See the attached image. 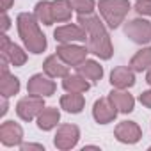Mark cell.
<instances>
[{
    "instance_id": "7a4b0ae2",
    "label": "cell",
    "mask_w": 151,
    "mask_h": 151,
    "mask_svg": "<svg viewBox=\"0 0 151 151\" xmlns=\"http://www.w3.org/2000/svg\"><path fill=\"white\" fill-rule=\"evenodd\" d=\"M18 34L30 53H43L46 50V36L39 30V22L30 13H20L16 18Z\"/></svg>"
},
{
    "instance_id": "f1b7e54d",
    "label": "cell",
    "mask_w": 151,
    "mask_h": 151,
    "mask_svg": "<svg viewBox=\"0 0 151 151\" xmlns=\"http://www.w3.org/2000/svg\"><path fill=\"white\" fill-rule=\"evenodd\" d=\"M23 151H29V149H39V151H45V146H41V144H22L20 146Z\"/></svg>"
},
{
    "instance_id": "4dcf8cb0",
    "label": "cell",
    "mask_w": 151,
    "mask_h": 151,
    "mask_svg": "<svg viewBox=\"0 0 151 151\" xmlns=\"http://www.w3.org/2000/svg\"><path fill=\"white\" fill-rule=\"evenodd\" d=\"M14 4V0H2V13H7Z\"/></svg>"
},
{
    "instance_id": "603a6c76",
    "label": "cell",
    "mask_w": 151,
    "mask_h": 151,
    "mask_svg": "<svg viewBox=\"0 0 151 151\" xmlns=\"http://www.w3.org/2000/svg\"><path fill=\"white\" fill-rule=\"evenodd\" d=\"M34 16L37 18L39 23H43L46 27L55 23L53 13H52V2H48V0H41V2H37L36 7H34Z\"/></svg>"
},
{
    "instance_id": "9a60e30c",
    "label": "cell",
    "mask_w": 151,
    "mask_h": 151,
    "mask_svg": "<svg viewBox=\"0 0 151 151\" xmlns=\"http://www.w3.org/2000/svg\"><path fill=\"white\" fill-rule=\"evenodd\" d=\"M109 100L121 114H130L135 109V98L124 89H114L109 94Z\"/></svg>"
},
{
    "instance_id": "7402d4cb",
    "label": "cell",
    "mask_w": 151,
    "mask_h": 151,
    "mask_svg": "<svg viewBox=\"0 0 151 151\" xmlns=\"http://www.w3.org/2000/svg\"><path fill=\"white\" fill-rule=\"evenodd\" d=\"M52 13H53V20L57 23H62V22L71 20L73 7L69 4V0H53L52 2Z\"/></svg>"
},
{
    "instance_id": "d6a6232c",
    "label": "cell",
    "mask_w": 151,
    "mask_h": 151,
    "mask_svg": "<svg viewBox=\"0 0 151 151\" xmlns=\"http://www.w3.org/2000/svg\"><path fill=\"white\" fill-rule=\"evenodd\" d=\"M149 149H151V147H149Z\"/></svg>"
},
{
    "instance_id": "5bb4252c",
    "label": "cell",
    "mask_w": 151,
    "mask_h": 151,
    "mask_svg": "<svg viewBox=\"0 0 151 151\" xmlns=\"http://www.w3.org/2000/svg\"><path fill=\"white\" fill-rule=\"evenodd\" d=\"M43 71H45V75H48L50 78H64L66 75H69V66L55 53V55H48L45 59Z\"/></svg>"
},
{
    "instance_id": "4fadbf2b",
    "label": "cell",
    "mask_w": 151,
    "mask_h": 151,
    "mask_svg": "<svg viewBox=\"0 0 151 151\" xmlns=\"http://www.w3.org/2000/svg\"><path fill=\"white\" fill-rule=\"evenodd\" d=\"M110 84L114 89H130L135 86V71L130 66H117L110 73Z\"/></svg>"
},
{
    "instance_id": "2e32d148",
    "label": "cell",
    "mask_w": 151,
    "mask_h": 151,
    "mask_svg": "<svg viewBox=\"0 0 151 151\" xmlns=\"http://www.w3.org/2000/svg\"><path fill=\"white\" fill-rule=\"evenodd\" d=\"M18 91H20V78L9 73V66H2V71H0V94L11 98L18 94Z\"/></svg>"
},
{
    "instance_id": "5b68a950",
    "label": "cell",
    "mask_w": 151,
    "mask_h": 151,
    "mask_svg": "<svg viewBox=\"0 0 151 151\" xmlns=\"http://www.w3.org/2000/svg\"><path fill=\"white\" fill-rule=\"evenodd\" d=\"M45 109V98L41 96H34V94H29L25 98H22L18 103H16V114L20 119L23 121H32L39 116V112Z\"/></svg>"
},
{
    "instance_id": "484cf974",
    "label": "cell",
    "mask_w": 151,
    "mask_h": 151,
    "mask_svg": "<svg viewBox=\"0 0 151 151\" xmlns=\"http://www.w3.org/2000/svg\"><path fill=\"white\" fill-rule=\"evenodd\" d=\"M135 11L140 16H151V0H137L135 2Z\"/></svg>"
},
{
    "instance_id": "cb8c5ba5",
    "label": "cell",
    "mask_w": 151,
    "mask_h": 151,
    "mask_svg": "<svg viewBox=\"0 0 151 151\" xmlns=\"http://www.w3.org/2000/svg\"><path fill=\"white\" fill-rule=\"evenodd\" d=\"M0 55L7 57L9 62H11L14 68H20V66H23V64L27 62V53H25L18 45H14V43H11V45L7 46V50L0 52Z\"/></svg>"
},
{
    "instance_id": "8992f818",
    "label": "cell",
    "mask_w": 151,
    "mask_h": 151,
    "mask_svg": "<svg viewBox=\"0 0 151 151\" xmlns=\"http://www.w3.org/2000/svg\"><path fill=\"white\" fill-rule=\"evenodd\" d=\"M124 34L137 45H147L151 41V22L135 18L124 23Z\"/></svg>"
},
{
    "instance_id": "8fae6325",
    "label": "cell",
    "mask_w": 151,
    "mask_h": 151,
    "mask_svg": "<svg viewBox=\"0 0 151 151\" xmlns=\"http://www.w3.org/2000/svg\"><path fill=\"white\" fill-rule=\"evenodd\" d=\"M114 135L123 144H137L142 137V130L135 121H123L116 126Z\"/></svg>"
},
{
    "instance_id": "d4e9b609",
    "label": "cell",
    "mask_w": 151,
    "mask_h": 151,
    "mask_svg": "<svg viewBox=\"0 0 151 151\" xmlns=\"http://www.w3.org/2000/svg\"><path fill=\"white\" fill-rule=\"evenodd\" d=\"M69 4L73 11H77L78 14H91L96 6L94 0H69Z\"/></svg>"
},
{
    "instance_id": "83f0119b",
    "label": "cell",
    "mask_w": 151,
    "mask_h": 151,
    "mask_svg": "<svg viewBox=\"0 0 151 151\" xmlns=\"http://www.w3.org/2000/svg\"><path fill=\"white\" fill-rule=\"evenodd\" d=\"M9 27H11V18L7 16V13H4L2 14V32H7Z\"/></svg>"
},
{
    "instance_id": "7c38bea8",
    "label": "cell",
    "mask_w": 151,
    "mask_h": 151,
    "mask_svg": "<svg viewBox=\"0 0 151 151\" xmlns=\"http://www.w3.org/2000/svg\"><path fill=\"white\" fill-rule=\"evenodd\" d=\"M117 109L110 103L109 98H100L94 101V107H93V117L98 124H109L116 119L117 116Z\"/></svg>"
},
{
    "instance_id": "30bf717a",
    "label": "cell",
    "mask_w": 151,
    "mask_h": 151,
    "mask_svg": "<svg viewBox=\"0 0 151 151\" xmlns=\"http://www.w3.org/2000/svg\"><path fill=\"white\" fill-rule=\"evenodd\" d=\"M23 140V128L14 121H4L0 124V142L7 147L22 146Z\"/></svg>"
},
{
    "instance_id": "4316f807",
    "label": "cell",
    "mask_w": 151,
    "mask_h": 151,
    "mask_svg": "<svg viewBox=\"0 0 151 151\" xmlns=\"http://www.w3.org/2000/svg\"><path fill=\"white\" fill-rule=\"evenodd\" d=\"M139 101H140L146 109H151V89H149V91H144V93L139 96Z\"/></svg>"
},
{
    "instance_id": "277c9868",
    "label": "cell",
    "mask_w": 151,
    "mask_h": 151,
    "mask_svg": "<svg viewBox=\"0 0 151 151\" xmlns=\"http://www.w3.org/2000/svg\"><path fill=\"white\" fill-rule=\"evenodd\" d=\"M55 53H57L68 66L77 68L78 64H82V62L87 59L89 50H87L86 46L75 45V43H60V45L57 46Z\"/></svg>"
},
{
    "instance_id": "44dd1931",
    "label": "cell",
    "mask_w": 151,
    "mask_h": 151,
    "mask_svg": "<svg viewBox=\"0 0 151 151\" xmlns=\"http://www.w3.org/2000/svg\"><path fill=\"white\" fill-rule=\"evenodd\" d=\"M130 68H132L135 73H140V71H144V69H149V68H151V46L140 48V50L130 59Z\"/></svg>"
},
{
    "instance_id": "52a82bcc",
    "label": "cell",
    "mask_w": 151,
    "mask_h": 151,
    "mask_svg": "<svg viewBox=\"0 0 151 151\" xmlns=\"http://www.w3.org/2000/svg\"><path fill=\"white\" fill-rule=\"evenodd\" d=\"M78 140H80V130L77 124H60L53 137V144L60 151L73 149L78 144Z\"/></svg>"
},
{
    "instance_id": "ba28073f",
    "label": "cell",
    "mask_w": 151,
    "mask_h": 151,
    "mask_svg": "<svg viewBox=\"0 0 151 151\" xmlns=\"http://www.w3.org/2000/svg\"><path fill=\"white\" fill-rule=\"evenodd\" d=\"M55 91H57V86H55V82L48 77V75L36 73V75H32V77L29 78V84H27V93L29 94L48 98V96L55 94Z\"/></svg>"
},
{
    "instance_id": "d6986e66",
    "label": "cell",
    "mask_w": 151,
    "mask_h": 151,
    "mask_svg": "<svg viewBox=\"0 0 151 151\" xmlns=\"http://www.w3.org/2000/svg\"><path fill=\"white\" fill-rule=\"evenodd\" d=\"M84 105H86V100L82 93H68L60 96V109H64L69 114H80L84 110Z\"/></svg>"
},
{
    "instance_id": "9c48e42d",
    "label": "cell",
    "mask_w": 151,
    "mask_h": 151,
    "mask_svg": "<svg viewBox=\"0 0 151 151\" xmlns=\"http://www.w3.org/2000/svg\"><path fill=\"white\" fill-rule=\"evenodd\" d=\"M53 37L57 43H75V41H87V32L82 25L68 23L62 27H57L53 30Z\"/></svg>"
},
{
    "instance_id": "e0dca14e",
    "label": "cell",
    "mask_w": 151,
    "mask_h": 151,
    "mask_svg": "<svg viewBox=\"0 0 151 151\" xmlns=\"http://www.w3.org/2000/svg\"><path fill=\"white\" fill-rule=\"evenodd\" d=\"M75 69H77V73L80 75V77H84L89 82H98L103 77V66L100 62L93 60V59H86L82 64H78Z\"/></svg>"
},
{
    "instance_id": "6da1fadb",
    "label": "cell",
    "mask_w": 151,
    "mask_h": 151,
    "mask_svg": "<svg viewBox=\"0 0 151 151\" xmlns=\"http://www.w3.org/2000/svg\"><path fill=\"white\" fill-rule=\"evenodd\" d=\"M78 25H82L87 32V50L96 57L109 60L114 53L110 36L103 25V22L96 14H78Z\"/></svg>"
},
{
    "instance_id": "f546056e",
    "label": "cell",
    "mask_w": 151,
    "mask_h": 151,
    "mask_svg": "<svg viewBox=\"0 0 151 151\" xmlns=\"http://www.w3.org/2000/svg\"><path fill=\"white\" fill-rule=\"evenodd\" d=\"M7 110H9V103H7V96H2V110H0V116H6L7 114Z\"/></svg>"
},
{
    "instance_id": "3957f363",
    "label": "cell",
    "mask_w": 151,
    "mask_h": 151,
    "mask_svg": "<svg viewBox=\"0 0 151 151\" xmlns=\"http://www.w3.org/2000/svg\"><path fill=\"white\" fill-rule=\"evenodd\" d=\"M98 9L105 23L110 29H117L121 23H124V18L132 9V6L130 0H100Z\"/></svg>"
},
{
    "instance_id": "ac0fdd59",
    "label": "cell",
    "mask_w": 151,
    "mask_h": 151,
    "mask_svg": "<svg viewBox=\"0 0 151 151\" xmlns=\"http://www.w3.org/2000/svg\"><path fill=\"white\" fill-rule=\"evenodd\" d=\"M36 121H37V128H39V130L50 132V130H53V128L57 126V123L60 121V112H59V109H55V107H45V109L39 112V116L36 117Z\"/></svg>"
},
{
    "instance_id": "ffe728a7",
    "label": "cell",
    "mask_w": 151,
    "mask_h": 151,
    "mask_svg": "<svg viewBox=\"0 0 151 151\" xmlns=\"http://www.w3.org/2000/svg\"><path fill=\"white\" fill-rule=\"evenodd\" d=\"M89 87H91V84L84 77H80L78 73L77 75H66L62 78V89L66 93H86V91H89Z\"/></svg>"
},
{
    "instance_id": "1f68e13d",
    "label": "cell",
    "mask_w": 151,
    "mask_h": 151,
    "mask_svg": "<svg viewBox=\"0 0 151 151\" xmlns=\"http://www.w3.org/2000/svg\"><path fill=\"white\" fill-rule=\"evenodd\" d=\"M146 82L151 86V68H149V71H147V75H146Z\"/></svg>"
}]
</instances>
